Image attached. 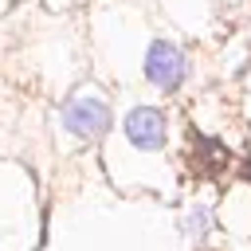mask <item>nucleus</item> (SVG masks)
<instances>
[{
    "instance_id": "2",
    "label": "nucleus",
    "mask_w": 251,
    "mask_h": 251,
    "mask_svg": "<svg viewBox=\"0 0 251 251\" xmlns=\"http://www.w3.org/2000/svg\"><path fill=\"white\" fill-rule=\"evenodd\" d=\"M145 78L161 90V94H176L184 86V75H188V63H184V51L173 43V39H153L145 47Z\"/></svg>"
},
{
    "instance_id": "3",
    "label": "nucleus",
    "mask_w": 251,
    "mask_h": 251,
    "mask_svg": "<svg viewBox=\"0 0 251 251\" xmlns=\"http://www.w3.org/2000/svg\"><path fill=\"white\" fill-rule=\"evenodd\" d=\"M122 133L137 153H157L165 145V114L157 106H133L122 122Z\"/></svg>"
},
{
    "instance_id": "4",
    "label": "nucleus",
    "mask_w": 251,
    "mask_h": 251,
    "mask_svg": "<svg viewBox=\"0 0 251 251\" xmlns=\"http://www.w3.org/2000/svg\"><path fill=\"white\" fill-rule=\"evenodd\" d=\"M204 227H208V212L196 208V212H192V231H204Z\"/></svg>"
},
{
    "instance_id": "1",
    "label": "nucleus",
    "mask_w": 251,
    "mask_h": 251,
    "mask_svg": "<svg viewBox=\"0 0 251 251\" xmlns=\"http://www.w3.org/2000/svg\"><path fill=\"white\" fill-rule=\"evenodd\" d=\"M59 122H63L67 133H75V137H82V141H94V137H102L106 126H110V102H106L98 90H78V94H71V98L63 102Z\"/></svg>"
}]
</instances>
